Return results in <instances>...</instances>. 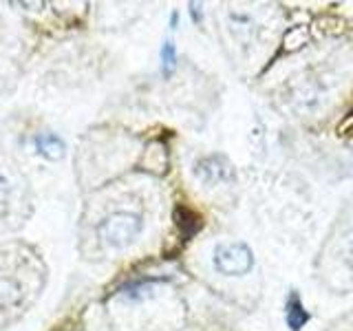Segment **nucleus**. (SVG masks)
Segmentation results:
<instances>
[{"mask_svg":"<svg viewBox=\"0 0 353 331\" xmlns=\"http://www.w3.org/2000/svg\"><path fill=\"white\" fill-rule=\"evenodd\" d=\"M143 221L135 212H113L97 225V234L108 248H126L139 237Z\"/></svg>","mask_w":353,"mask_h":331,"instance_id":"f257e3e1","label":"nucleus"},{"mask_svg":"<svg viewBox=\"0 0 353 331\" xmlns=\"http://www.w3.org/2000/svg\"><path fill=\"white\" fill-rule=\"evenodd\" d=\"M254 254L245 243H225L214 250V268L225 276H243L252 270Z\"/></svg>","mask_w":353,"mask_h":331,"instance_id":"f03ea898","label":"nucleus"},{"mask_svg":"<svg viewBox=\"0 0 353 331\" xmlns=\"http://www.w3.org/2000/svg\"><path fill=\"white\" fill-rule=\"evenodd\" d=\"M194 177L205 185H221L234 181V168L223 154H208L194 163Z\"/></svg>","mask_w":353,"mask_h":331,"instance_id":"7ed1b4c3","label":"nucleus"},{"mask_svg":"<svg viewBox=\"0 0 353 331\" xmlns=\"http://www.w3.org/2000/svg\"><path fill=\"white\" fill-rule=\"evenodd\" d=\"M33 146H36L38 154H42L44 159L49 161H58L66 154V143L60 135H55L51 130H44V132H38L36 137H33Z\"/></svg>","mask_w":353,"mask_h":331,"instance_id":"20e7f679","label":"nucleus"},{"mask_svg":"<svg viewBox=\"0 0 353 331\" xmlns=\"http://www.w3.org/2000/svg\"><path fill=\"white\" fill-rule=\"evenodd\" d=\"M309 323V312L303 307L298 294H290L287 298V325L292 331H301Z\"/></svg>","mask_w":353,"mask_h":331,"instance_id":"39448f33","label":"nucleus"},{"mask_svg":"<svg viewBox=\"0 0 353 331\" xmlns=\"http://www.w3.org/2000/svg\"><path fill=\"white\" fill-rule=\"evenodd\" d=\"M22 303V287L14 279H0V309H16Z\"/></svg>","mask_w":353,"mask_h":331,"instance_id":"423d86ee","label":"nucleus"},{"mask_svg":"<svg viewBox=\"0 0 353 331\" xmlns=\"http://www.w3.org/2000/svg\"><path fill=\"white\" fill-rule=\"evenodd\" d=\"M174 221H176V228L181 230V234L188 237V239L201 230V217L194 214L192 210H188V208H176L174 210Z\"/></svg>","mask_w":353,"mask_h":331,"instance_id":"0eeeda50","label":"nucleus"},{"mask_svg":"<svg viewBox=\"0 0 353 331\" xmlns=\"http://www.w3.org/2000/svg\"><path fill=\"white\" fill-rule=\"evenodd\" d=\"M157 283H163V281L161 279H143V281L128 283V285L121 287V294H126L130 301H141V298L150 292V287L157 285Z\"/></svg>","mask_w":353,"mask_h":331,"instance_id":"6e6552de","label":"nucleus"},{"mask_svg":"<svg viewBox=\"0 0 353 331\" xmlns=\"http://www.w3.org/2000/svg\"><path fill=\"white\" fill-rule=\"evenodd\" d=\"M159 55H161V73L165 77H170L172 71L176 69V49H174V44L170 40H165Z\"/></svg>","mask_w":353,"mask_h":331,"instance_id":"1a4fd4ad","label":"nucleus"},{"mask_svg":"<svg viewBox=\"0 0 353 331\" xmlns=\"http://www.w3.org/2000/svg\"><path fill=\"white\" fill-rule=\"evenodd\" d=\"M292 40L296 42V44H294V49H301L303 44L307 42V31H305V29H292V31L285 36V44H290Z\"/></svg>","mask_w":353,"mask_h":331,"instance_id":"9d476101","label":"nucleus"},{"mask_svg":"<svg viewBox=\"0 0 353 331\" xmlns=\"http://www.w3.org/2000/svg\"><path fill=\"white\" fill-rule=\"evenodd\" d=\"M9 194H11V181L7 179L3 172H0V205L7 203Z\"/></svg>","mask_w":353,"mask_h":331,"instance_id":"9b49d317","label":"nucleus"},{"mask_svg":"<svg viewBox=\"0 0 353 331\" xmlns=\"http://www.w3.org/2000/svg\"><path fill=\"white\" fill-rule=\"evenodd\" d=\"M190 18H192V22H196V25H199V22H201V7H199V5H190Z\"/></svg>","mask_w":353,"mask_h":331,"instance_id":"f8f14e48","label":"nucleus"},{"mask_svg":"<svg viewBox=\"0 0 353 331\" xmlns=\"http://www.w3.org/2000/svg\"><path fill=\"white\" fill-rule=\"evenodd\" d=\"M347 252H349V261L353 263V230L349 232V237H347Z\"/></svg>","mask_w":353,"mask_h":331,"instance_id":"ddd939ff","label":"nucleus"},{"mask_svg":"<svg viewBox=\"0 0 353 331\" xmlns=\"http://www.w3.org/2000/svg\"><path fill=\"white\" fill-rule=\"evenodd\" d=\"M340 132H345V135H347V132H349V135H353V119L345 121V124L340 126Z\"/></svg>","mask_w":353,"mask_h":331,"instance_id":"4468645a","label":"nucleus"},{"mask_svg":"<svg viewBox=\"0 0 353 331\" xmlns=\"http://www.w3.org/2000/svg\"><path fill=\"white\" fill-rule=\"evenodd\" d=\"M176 22H179V14H176V11H172V16H170V29H176Z\"/></svg>","mask_w":353,"mask_h":331,"instance_id":"2eb2a0df","label":"nucleus"}]
</instances>
